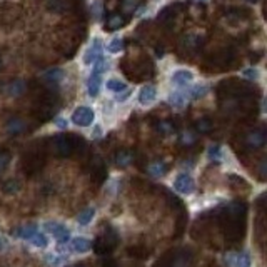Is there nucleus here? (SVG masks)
Here are the masks:
<instances>
[{
  "label": "nucleus",
  "mask_w": 267,
  "mask_h": 267,
  "mask_svg": "<svg viewBox=\"0 0 267 267\" xmlns=\"http://www.w3.org/2000/svg\"><path fill=\"white\" fill-rule=\"evenodd\" d=\"M245 214L247 207L244 202H232L219 214L220 229L227 242L239 244L245 234Z\"/></svg>",
  "instance_id": "1"
},
{
  "label": "nucleus",
  "mask_w": 267,
  "mask_h": 267,
  "mask_svg": "<svg viewBox=\"0 0 267 267\" xmlns=\"http://www.w3.org/2000/svg\"><path fill=\"white\" fill-rule=\"evenodd\" d=\"M194 256L187 249H176L164 254L157 261L155 267H192Z\"/></svg>",
  "instance_id": "2"
},
{
  "label": "nucleus",
  "mask_w": 267,
  "mask_h": 267,
  "mask_svg": "<svg viewBox=\"0 0 267 267\" xmlns=\"http://www.w3.org/2000/svg\"><path fill=\"white\" fill-rule=\"evenodd\" d=\"M117 244H119L117 232L110 226H107L104 229L102 234L97 236V239L94 240V245H90V249H94V252L99 254V256H110V254L116 251Z\"/></svg>",
  "instance_id": "3"
},
{
  "label": "nucleus",
  "mask_w": 267,
  "mask_h": 267,
  "mask_svg": "<svg viewBox=\"0 0 267 267\" xmlns=\"http://www.w3.org/2000/svg\"><path fill=\"white\" fill-rule=\"evenodd\" d=\"M95 119V114L92 109L89 107H84V105H80L74 110V114H72V122H74L75 125L79 127H89L92 125V122H94Z\"/></svg>",
  "instance_id": "4"
},
{
  "label": "nucleus",
  "mask_w": 267,
  "mask_h": 267,
  "mask_svg": "<svg viewBox=\"0 0 267 267\" xmlns=\"http://www.w3.org/2000/svg\"><path fill=\"white\" fill-rule=\"evenodd\" d=\"M54 149L60 157H69V155H72V152L75 150V144L67 135H57L54 142Z\"/></svg>",
  "instance_id": "5"
},
{
  "label": "nucleus",
  "mask_w": 267,
  "mask_h": 267,
  "mask_svg": "<svg viewBox=\"0 0 267 267\" xmlns=\"http://www.w3.org/2000/svg\"><path fill=\"white\" fill-rule=\"evenodd\" d=\"M44 227L47 229L50 234H52L60 244H65L70 240V232L67 231V227L60 222H52V220H49V222L44 224Z\"/></svg>",
  "instance_id": "6"
},
{
  "label": "nucleus",
  "mask_w": 267,
  "mask_h": 267,
  "mask_svg": "<svg viewBox=\"0 0 267 267\" xmlns=\"http://www.w3.org/2000/svg\"><path fill=\"white\" fill-rule=\"evenodd\" d=\"M174 189H176L179 194L187 196V194L194 192V189H196V182H194L192 176H189V174H180V176H177L176 182H174Z\"/></svg>",
  "instance_id": "7"
},
{
  "label": "nucleus",
  "mask_w": 267,
  "mask_h": 267,
  "mask_svg": "<svg viewBox=\"0 0 267 267\" xmlns=\"http://www.w3.org/2000/svg\"><path fill=\"white\" fill-rule=\"evenodd\" d=\"M102 50H104L102 40H100V39H94V40H92V44L89 45L86 55H84V63H87V65L94 63L97 59L102 55Z\"/></svg>",
  "instance_id": "8"
},
{
  "label": "nucleus",
  "mask_w": 267,
  "mask_h": 267,
  "mask_svg": "<svg viewBox=\"0 0 267 267\" xmlns=\"http://www.w3.org/2000/svg\"><path fill=\"white\" fill-rule=\"evenodd\" d=\"M100 87H102V74L99 72H94L92 70L90 77L87 80V92L90 97H97L100 92Z\"/></svg>",
  "instance_id": "9"
},
{
  "label": "nucleus",
  "mask_w": 267,
  "mask_h": 267,
  "mask_svg": "<svg viewBox=\"0 0 267 267\" xmlns=\"http://www.w3.org/2000/svg\"><path fill=\"white\" fill-rule=\"evenodd\" d=\"M192 80H194V75L190 70L180 69V70H176L172 74V84L177 87H187V84H190Z\"/></svg>",
  "instance_id": "10"
},
{
  "label": "nucleus",
  "mask_w": 267,
  "mask_h": 267,
  "mask_svg": "<svg viewBox=\"0 0 267 267\" xmlns=\"http://www.w3.org/2000/svg\"><path fill=\"white\" fill-rule=\"evenodd\" d=\"M189 100H190V95H189L187 89H182V90H177V92H174V94L169 95V104H171L172 107H177V109L184 107Z\"/></svg>",
  "instance_id": "11"
},
{
  "label": "nucleus",
  "mask_w": 267,
  "mask_h": 267,
  "mask_svg": "<svg viewBox=\"0 0 267 267\" xmlns=\"http://www.w3.org/2000/svg\"><path fill=\"white\" fill-rule=\"evenodd\" d=\"M245 144H247L251 149H261V147L266 144L264 130H252L251 134H247V137H245Z\"/></svg>",
  "instance_id": "12"
},
{
  "label": "nucleus",
  "mask_w": 267,
  "mask_h": 267,
  "mask_svg": "<svg viewBox=\"0 0 267 267\" xmlns=\"http://www.w3.org/2000/svg\"><path fill=\"white\" fill-rule=\"evenodd\" d=\"M127 254L130 257H135V259H147L150 256V249L144 244H135L127 249Z\"/></svg>",
  "instance_id": "13"
},
{
  "label": "nucleus",
  "mask_w": 267,
  "mask_h": 267,
  "mask_svg": "<svg viewBox=\"0 0 267 267\" xmlns=\"http://www.w3.org/2000/svg\"><path fill=\"white\" fill-rule=\"evenodd\" d=\"M155 95H157L155 87L154 86H146V87L141 89V92H139V102H141L142 105H147V104L154 102Z\"/></svg>",
  "instance_id": "14"
},
{
  "label": "nucleus",
  "mask_w": 267,
  "mask_h": 267,
  "mask_svg": "<svg viewBox=\"0 0 267 267\" xmlns=\"http://www.w3.org/2000/svg\"><path fill=\"white\" fill-rule=\"evenodd\" d=\"M90 245L92 244H90V240H89L87 237H75V239L70 240V249L74 252H79V254L90 251Z\"/></svg>",
  "instance_id": "15"
},
{
  "label": "nucleus",
  "mask_w": 267,
  "mask_h": 267,
  "mask_svg": "<svg viewBox=\"0 0 267 267\" xmlns=\"http://www.w3.org/2000/svg\"><path fill=\"white\" fill-rule=\"evenodd\" d=\"M25 127H27V125H25V122L22 120V119L14 117V119H10V120L7 122L5 129H7V132L10 134V135H19V134L24 132Z\"/></svg>",
  "instance_id": "16"
},
{
  "label": "nucleus",
  "mask_w": 267,
  "mask_h": 267,
  "mask_svg": "<svg viewBox=\"0 0 267 267\" xmlns=\"http://www.w3.org/2000/svg\"><path fill=\"white\" fill-rule=\"evenodd\" d=\"M63 75H65V72H63L62 69H59V67H55V69H49L47 72H44L42 77L50 84H59L63 79Z\"/></svg>",
  "instance_id": "17"
},
{
  "label": "nucleus",
  "mask_w": 267,
  "mask_h": 267,
  "mask_svg": "<svg viewBox=\"0 0 267 267\" xmlns=\"http://www.w3.org/2000/svg\"><path fill=\"white\" fill-rule=\"evenodd\" d=\"M167 164L162 162V160H157V162H152L149 165V169H147V172L150 174L152 177H162L167 174Z\"/></svg>",
  "instance_id": "18"
},
{
  "label": "nucleus",
  "mask_w": 267,
  "mask_h": 267,
  "mask_svg": "<svg viewBox=\"0 0 267 267\" xmlns=\"http://www.w3.org/2000/svg\"><path fill=\"white\" fill-rule=\"evenodd\" d=\"M134 160V154L130 150H119L116 154V164L119 167H127Z\"/></svg>",
  "instance_id": "19"
},
{
  "label": "nucleus",
  "mask_w": 267,
  "mask_h": 267,
  "mask_svg": "<svg viewBox=\"0 0 267 267\" xmlns=\"http://www.w3.org/2000/svg\"><path fill=\"white\" fill-rule=\"evenodd\" d=\"M7 92H8V95H12V97L22 95L25 92V82L24 80H14V82L7 86Z\"/></svg>",
  "instance_id": "20"
},
{
  "label": "nucleus",
  "mask_w": 267,
  "mask_h": 267,
  "mask_svg": "<svg viewBox=\"0 0 267 267\" xmlns=\"http://www.w3.org/2000/svg\"><path fill=\"white\" fill-rule=\"evenodd\" d=\"M92 179H94L97 184H100L105 179V167L100 159H95V165L92 169Z\"/></svg>",
  "instance_id": "21"
},
{
  "label": "nucleus",
  "mask_w": 267,
  "mask_h": 267,
  "mask_svg": "<svg viewBox=\"0 0 267 267\" xmlns=\"http://www.w3.org/2000/svg\"><path fill=\"white\" fill-rule=\"evenodd\" d=\"M29 240H30V242H32L33 245H35V247H40V249H45V247H47V245H49V239H47V236L42 234V232H39V231H37L35 234H33Z\"/></svg>",
  "instance_id": "22"
},
{
  "label": "nucleus",
  "mask_w": 267,
  "mask_h": 267,
  "mask_svg": "<svg viewBox=\"0 0 267 267\" xmlns=\"http://www.w3.org/2000/svg\"><path fill=\"white\" fill-rule=\"evenodd\" d=\"M94 214H95V209H94V207H87L86 210H82V212L79 214L77 222L80 224V226H87V224L90 222L92 219H94Z\"/></svg>",
  "instance_id": "23"
},
{
  "label": "nucleus",
  "mask_w": 267,
  "mask_h": 267,
  "mask_svg": "<svg viewBox=\"0 0 267 267\" xmlns=\"http://www.w3.org/2000/svg\"><path fill=\"white\" fill-rule=\"evenodd\" d=\"M107 89L110 92H116V94H119V92L125 90L127 84L122 82V80H117V79H110V80H107Z\"/></svg>",
  "instance_id": "24"
},
{
  "label": "nucleus",
  "mask_w": 267,
  "mask_h": 267,
  "mask_svg": "<svg viewBox=\"0 0 267 267\" xmlns=\"http://www.w3.org/2000/svg\"><path fill=\"white\" fill-rule=\"evenodd\" d=\"M2 190L7 194V196H14V194H17V192H19V190H20V184H19V180H14V179L7 180L5 184H3Z\"/></svg>",
  "instance_id": "25"
},
{
  "label": "nucleus",
  "mask_w": 267,
  "mask_h": 267,
  "mask_svg": "<svg viewBox=\"0 0 267 267\" xmlns=\"http://www.w3.org/2000/svg\"><path fill=\"white\" fill-rule=\"evenodd\" d=\"M37 232V227L35 226H24V227H19V231L15 232L19 237H22V239L29 240L30 237Z\"/></svg>",
  "instance_id": "26"
},
{
  "label": "nucleus",
  "mask_w": 267,
  "mask_h": 267,
  "mask_svg": "<svg viewBox=\"0 0 267 267\" xmlns=\"http://www.w3.org/2000/svg\"><path fill=\"white\" fill-rule=\"evenodd\" d=\"M207 157H209V160H214V162H220L222 160V149H220V146H210L209 150H207Z\"/></svg>",
  "instance_id": "27"
},
{
  "label": "nucleus",
  "mask_w": 267,
  "mask_h": 267,
  "mask_svg": "<svg viewBox=\"0 0 267 267\" xmlns=\"http://www.w3.org/2000/svg\"><path fill=\"white\" fill-rule=\"evenodd\" d=\"M122 25H124V19H122L120 15H112L109 19L107 25H105V29H107V30H117V29H120Z\"/></svg>",
  "instance_id": "28"
},
{
  "label": "nucleus",
  "mask_w": 267,
  "mask_h": 267,
  "mask_svg": "<svg viewBox=\"0 0 267 267\" xmlns=\"http://www.w3.org/2000/svg\"><path fill=\"white\" fill-rule=\"evenodd\" d=\"M187 90H189L190 99H201V97H204L207 94V87L206 86H196L192 89H187Z\"/></svg>",
  "instance_id": "29"
},
{
  "label": "nucleus",
  "mask_w": 267,
  "mask_h": 267,
  "mask_svg": "<svg viewBox=\"0 0 267 267\" xmlns=\"http://www.w3.org/2000/svg\"><path fill=\"white\" fill-rule=\"evenodd\" d=\"M109 70V62L105 60L104 55H100L99 59L94 62V72H99V74H104V72Z\"/></svg>",
  "instance_id": "30"
},
{
  "label": "nucleus",
  "mask_w": 267,
  "mask_h": 267,
  "mask_svg": "<svg viewBox=\"0 0 267 267\" xmlns=\"http://www.w3.org/2000/svg\"><path fill=\"white\" fill-rule=\"evenodd\" d=\"M232 264H234V267H251V259H249L247 254H239V256H236Z\"/></svg>",
  "instance_id": "31"
},
{
  "label": "nucleus",
  "mask_w": 267,
  "mask_h": 267,
  "mask_svg": "<svg viewBox=\"0 0 267 267\" xmlns=\"http://www.w3.org/2000/svg\"><path fill=\"white\" fill-rule=\"evenodd\" d=\"M196 134L190 132V130H184V132L180 134V142L182 146H192L194 142H196Z\"/></svg>",
  "instance_id": "32"
},
{
  "label": "nucleus",
  "mask_w": 267,
  "mask_h": 267,
  "mask_svg": "<svg viewBox=\"0 0 267 267\" xmlns=\"http://www.w3.org/2000/svg\"><path fill=\"white\" fill-rule=\"evenodd\" d=\"M122 49H124V40H122V39H114L107 45V50H109L110 54H119Z\"/></svg>",
  "instance_id": "33"
},
{
  "label": "nucleus",
  "mask_w": 267,
  "mask_h": 267,
  "mask_svg": "<svg viewBox=\"0 0 267 267\" xmlns=\"http://www.w3.org/2000/svg\"><path fill=\"white\" fill-rule=\"evenodd\" d=\"M196 127H197V132L207 134V132H210V129H212V124H210V120H207V119H201Z\"/></svg>",
  "instance_id": "34"
},
{
  "label": "nucleus",
  "mask_w": 267,
  "mask_h": 267,
  "mask_svg": "<svg viewBox=\"0 0 267 267\" xmlns=\"http://www.w3.org/2000/svg\"><path fill=\"white\" fill-rule=\"evenodd\" d=\"M8 162H10V154L7 150H0V172L5 171Z\"/></svg>",
  "instance_id": "35"
},
{
  "label": "nucleus",
  "mask_w": 267,
  "mask_h": 267,
  "mask_svg": "<svg viewBox=\"0 0 267 267\" xmlns=\"http://www.w3.org/2000/svg\"><path fill=\"white\" fill-rule=\"evenodd\" d=\"M242 75L245 79H249V80H257L259 79V70L257 69H245V70H242Z\"/></svg>",
  "instance_id": "36"
},
{
  "label": "nucleus",
  "mask_w": 267,
  "mask_h": 267,
  "mask_svg": "<svg viewBox=\"0 0 267 267\" xmlns=\"http://www.w3.org/2000/svg\"><path fill=\"white\" fill-rule=\"evenodd\" d=\"M100 267H119V264H117V261L114 259V257L104 256L102 262H100Z\"/></svg>",
  "instance_id": "37"
},
{
  "label": "nucleus",
  "mask_w": 267,
  "mask_h": 267,
  "mask_svg": "<svg viewBox=\"0 0 267 267\" xmlns=\"http://www.w3.org/2000/svg\"><path fill=\"white\" fill-rule=\"evenodd\" d=\"M159 132L160 134H171L172 132V124L171 122H160V124L157 125Z\"/></svg>",
  "instance_id": "38"
},
{
  "label": "nucleus",
  "mask_w": 267,
  "mask_h": 267,
  "mask_svg": "<svg viewBox=\"0 0 267 267\" xmlns=\"http://www.w3.org/2000/svg\"><path fill=\"white\" fill-rule=\"evenodd\" d=\"M129 95H130V90H129V89H125L124 92H119V94H117V102H124V100H125Z\"/></svg>",
  "instance_id": "39"
},
{
  "label": "nucleus",
  "mask_w": 267,
  "mask_h": 267,
  "mask_svg": "<svg viewBox=\"0 0 267 267\" xmlns=\"http://www.w3.org/2000/svg\"><path fill=\"white\" fill-rule=\"evenodd\" d=\"M47 261L50 262V264H55V266L60 264V262H62L60 257H55V256H49V257H47Z\"/></svg>",
  "instance_id": "40"
},
{
  "label": "nucleus",
  "mask_w": 267,
  "mask_h": 267,
  "mask_svg": "<svg viewBox=\"0 0 267 267\" xmlns=\"http://www.w3.org/2000/svg\"><path fill=\"white\" fill-rule=\"evenodd\" d=\"M55 124L60 127V129H67V120H63V119H59V120H55Z\"/></svg>",
  "instance_id": "41"
},
{
  "label": "nucleus",
  "mask_w": 267,
  "mask_h": 267,
  "mask_svg": "<svg viewBox=\"0 0 267 267\" xmlns=\"http://www.w3.org/2000/svg\"><path fill=\"white\" fill-rule=\"evenodd\" d=\"M94 129H95V132H94V135H95V137H99V135H100V134H102V127H100V125H95V127H94Z\"/></svg>",
  "instance_id": "42"
},
{
  "label": "nucleus",
  "mask_w": 267,
  "mask_h": 267,
  "mask_svg": "<svg viewBox=\"0 0 267 267\" xmlns=\"http://www.w3.org/2000/svg\"><path fill=\"white\" fill-rule=\"evenodd\" d=\"M5 245H7L5 237H0V251H2V249H5Z\"/></svg>",
  "instance_id": "43"
},
{
  "label": "nucleus",
  "mask_w": 267,
  "mask_h": 267,
  "mask_svg": "<svg viewBox=\"0 0 267 267\" xmlns=\"http://www.w3.org/2000/svg\"><path fill=\"white\" fill-rule=\"evenodd\" d=\"M95 17H97V19L100 17V2L95 3Z\"/></svg>",
  "instance_id": "44"
},
{
  "label": "nucleus",
  "mask_w": 267,
  "mask_h": 267,
  "mask_svg": "<svg viewBox=\"0 0 267 267\" xmlns=\"http://www.w3.org/2000/svg\"><path fill=\"white\" fill-rule=\"evenodd\" d=\"M72 267H86L84 264H75V266H72Z\"/></svg>",
  "instance_id": "45"
},
{
  "label": "nucleus",
  "mask_w": 267,
  "mask_h": 267,
  "mask_svg": "<svg viewBox=\"0 0 267 267\" xmlns=\"http://www.w3.org/2000/svg\"><path fill=\"white\" fill-rule=\"evenodd\" d=\"M247 2H251V3H256V2H259V0H247Z\"/></svg>",
  "instance_id": "46"
},
{
  "label": "nucleus",
  "mask_w": 267,
  "mask_h": 267,
  "mask_svg": "<svg viewBox=\"0 0 267 267\" xmlns=\"http://www.w3.org/2000/svg\"><path fill=\"white\" fill-rule=\"evenodd\" d=\"M197 2H207V0H197Z\"/></svg>",
  "instance_id": "47"
},
{
  "label": "nucleus",
  "mask_w": 267,
  "mask_h": 267,
  "mask_svg": "<svg viewBox=\"0 0 267 267\" xmlns=\"http://www.w3.org/2000/svg\"><path fill=\"white\" fill-rule=\"evenodd\" d=\"M0 63H2V62H0Z\"/></svg>",
  "instance_id": "48"
}]
</instances>
